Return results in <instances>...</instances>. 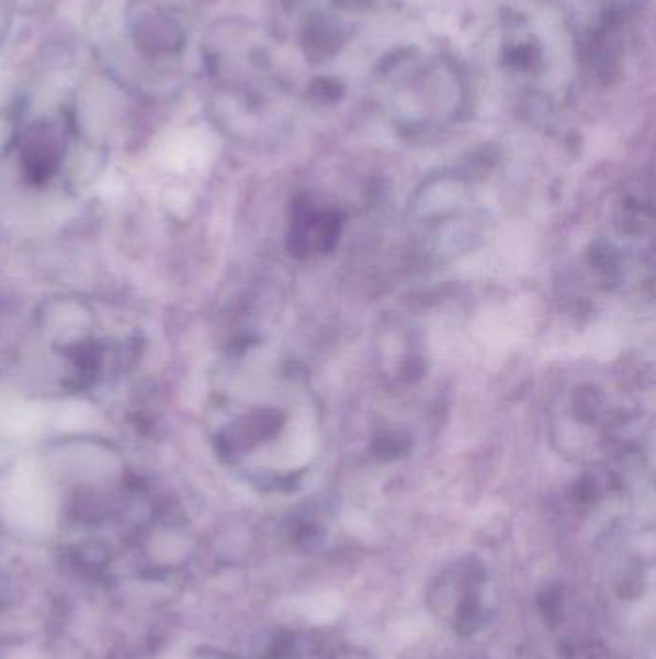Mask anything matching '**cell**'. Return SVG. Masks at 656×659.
<instances>
[{
	"label": "cell",
	"mask_w": 656,
	"mask_h": 659,
	"mask_svg": "<svg viewBox=\"0 0 656 659\" xmlns=\"http://www.w3.org/2000/svg\"><path fill=\"white\" fill-rule=\"evenodd\" d=\"M212 395L219 456L258 484H297L320 456L318 405L295 362L249 347L226 362Z\"/></svg>",
	"instance_id": "cell-1"
},
{
	"label": "cell",
	"mask_w": 656,
	"mask_h": 659,
	"mask_svg": "<svg viewBox=\"0 0 656 659\" xmlns=\"http://www.w3.org/2000/svg\"><path fill=\"white\" fill-rule=\"evenodd\" d=\"M339 234V219L333 211H321L316 204L301 206L293 220L291 239L298 253L326 252Z\"/></svg>",
	"instance_id": "cell-2"
},
{
	"label": "cell",
	"mask_w": 656,
	"mask_h": 659,
	"mask_svg": "<svg viewBox=\"0 0 656 659\" xmlns=\"http://www.w3.org/2000/svg\"><path fill=\"white\" fill-rule=\"evenodd\" d=\"M540 610L545 615L548 625H556L558 621L563 619V596H561V590H545L540 596Z\"/></svg>",
	"instance_id": "cell-3"
},
{
	"label": "cell",
	"mask_w": 656,
	"mask_h": 659,
	"mask_svg": "<svg viewBox=\"0 0 656 659\" xmlns=\"http://www.w3.org/2000/svg\"><path fill=\"white\" fill-rule=\"evenodd\" d=\"M479 625V605L474 596H466V600L462 602L461 610H459V619H456V628L470 635L476 630Z\"/></svg>",
	"instance_id": "cell-4"
}]
</instances>
